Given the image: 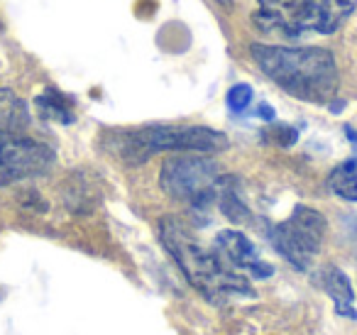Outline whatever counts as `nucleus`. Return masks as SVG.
Segmentation results:
<instances>
[{"label":"nucleus","mask_w":357,"mask_h":335,"mask_svg":"<svg viewBox=\"0 0 357 335\" xmlns=\"http://www.w3.org/2000/svg\"><path fill=\"white\" fill-rule=\"evenodd\" d=\"M255 64L269 81L287 91L289 96L308 103L326 105L335 98L340 74L335 57L321 47H279L250 45Z\"/></svg>","instance_id":"obj_1"},{"label":"nucleus","mask_w":357,"mask_h":335,"mask_svg":"<svg viewBox=\"0 0 357 335\" xmlns=\"http://www.w3.org/2000/svg\"><path fill=\"white\" fill-rule=\"evenodd\" d=\"M159 237L162 245L178 269L184 271L189 284L206 296L211 304L223 306L233 296H255L250 281L240 271H233L215 250H206L189 228V223L178 216H164L159 221Z\"/></svg>","instance_id":"obj_2"},{"label":"nucleus","mask_w":357,"mask_h":335,"mask_svg":"<svg viewBox=\"0 0 357 335\" xmlns=\"http://www.w3.org/2000/svg\"><path fill=\"white\" fill-rule=\"evenodd\" d=\"M103 144L120 162L137 167L159 152H223L228 147V137L206 125H147L135 130H113L103 137Z\"/></svg>","instance_id":"obj_3"},{"label":"nucleus","mask_w":357,"mask_h":335,"mask_svg":"<svg viewBox=\"0 0 357 335\" xmlns=\"http://www.w3.org/2000/svg\"><path fill=\"white\" fill-rule=\"evenodd\" d=\"M355 10V0H257L252 22L257 30L289 40L316 32L333 35Z\"/></svg>","instance_id":"obj_4"},{"label":"nucleus","mask_w":357,"mask_h":335,"mask_svg":"<svg viewBox=\"0 0 357 335\" xmlns=\"http://www.w3.org/2000/svg\"><path fill=\"white\" fill-rule=\"evenodd\" d=\"M220 177V167L206 154H176L164 159L159 186L184 206L208 208L215 201Z\"/></svg>","instance_id":"obj_5"},{"label":"nucleus","mask_w":357,"mask_h":335,"mask_svg":"<svg viewBox=\"0 0 357 335\" xmlns=\"http://www.w3.org/2000/svg\"><path fill=\"white\" fill-rule=\"evenodd\" d=\"M326 230H328L326 218L316 208L296 206L287 221L269 230V240H272L274 250L289 265L306 271L311 269L313 260H316L318 250H321Z\"/></svg>","instance_id":"obj_6"},{"label":"nucleus","mask_w":357,"mask_h":335,"mask_svg":"<svg viewBox=\"0 0 357 335\" xmlns=\"http://www.w3.org/2000/svg\"><path fill=\"white\" fill-rule=\"evenodd\" d=\"M54 149L20 133L0 128V186L42 177L54 167Z\"/></svg>","instance_id":"obj_7"},{"label":"nucleus","mask_w":357,"mask_h":335,"mask_svg":"<svg viewBox=\"0 0 357 335\" xmlns=\"http://www.w3.org/2000/svg\"><path fill=\"white\" fill-rule=\"evenodd\" d=\"M213 250L233 271H240V274L248 271L255 279H267L274 274V267L259 260L250 237L240 230H220L213 240Z\"/></svg>","instance_id":"obj_8"},{"label":"nucleus","mask_w":357,"mask_h":335,"mask_svg":"<svg viewBox=\"0 0 357 335\" xmlns=\"http://www.w3.org/2000/svg\"><path fill=\"white\" fill-rule=\"evenodd\" d=\"M313 281H316L318 289H323L335 304V313L340 318H357L355 311V289H352L350 279H347L345 271H340L335 265H323L321 269L313 274Z\"/></svg>","instance_id":"obj_9"},{"label":"nucleus","mask_w":357,"mask_h":335,"mask_svg":"<svg viewBox=\"0 0 357 335\" xmlns=\"http://www.w3.org/2000/svg\"><path fill=\"white\" fill-rule=\"evenodd\" d=\"M215 201H218L220 213H223L228 221L238 223V225L252 221V213H250V208L245 206V201L238 193V179L235 177H220Z\"/></svg>","instance_id":"obj_10"},{"label":"nucleus","mask_w":357,"mask_h":335,"mask_svg":"<svg viewBox=\"0 0 357 335\" xmlns=\"http://www.w3.org/2000/svg\"><path fill=\"white\" fill-rule=\"evenodd\" d=\"M35 105H37V113L45 120H54V123L61 125H71L76 120L74 100L56 89H47L45 94L37 96Z\"/></svg>","instance_id":"obj_11"},{"label":"nucleus","mask_w":357,"mask_h":335,"mask_svg":"<svg viewBox=\"0 0 357 335\" xmlns=\"http://www.w3.org/2000/svg\"><path fill=\"white\" fill-rule=\"evenodd\" d=\"M30 125V110L27 103L10 89L0 86V128L10 133H22Z\"/></svg>","instance_id":"obj_12"},{"label":"nucleus","mask_w":357,"mask_h":335,"mask_svg":"<svg viewBox=\"0 0 357 335\" xmlns=\"http://www.w3.org/2000/svg\"><path fill=\"white\" fill-rule=\"evenodd\" d=\"M328 188L335 196L345 198V201H357V159H347V162L337 164L331 174H328Z\"/></svg>","instance_id":"obj_13"},{"label":"nucleus","mask_w":357,"mask_h":335,"mask_svg":"<svg viewBox=\"0 0 357 335\" xmlns=\"http://www.w3.org/2000/svg\"><path fill=\"white\" fill-rule=\"evenodd\" d=\"M225 103L233 113H243L250 103H252V86L250 84H235L225 96Z\"/></svg>","instance_id":"obj_14"},{"label":"nucleus","mask_w":357,"mask_h":335,"mask_svg":"<svg viewBox=\"0 0 357 335\" xmlns=\"http://www.w3.org/2000/svg\"><path fill=\"white\" fill-rule=\"evenodd\" d=\"M296 137H298V133L294 128H289V125H282V128H272L267 133V140L282 144V147H291V144L296 142Z\"/></svg>","instance_id":"obj_15"},{"label":"nucleus","mask_w":357,"mask_h":335,"mask_svg":"<svg viewBox=\"0 0 357 335\" xmlns=\"http://www.w3.org/2000/svg\"><path fill=\"white\" fill-rule=\"evenodd\" d=\"M257 118H262V120H274V108H272V105H267V103H259Z\"/></svg>","instance_id":"obj_16"},{"label":"nucleus","mask_w":357,"mask_h":335,"mask_svg":"<svg viewBox=\"0 0 357 335\" xmlns=\"http://www.w3.org/2000/svg\"><path fill=\"white\" fill-rule=\"evenodd\" d=\"M345 133H347V137L352 140V144H355V147H357V135H355V130H352L350 125H345Z\"/></svg>","instance_id":"obj_17"},{"label":"nucleus","mask_w":357,"mask_h":335,"mask_svg":"<svg viewBox=\"0 0 357 335\" xmlns=\"http://www.w3.org/2000/svg\"><path fill=\"white\" fill-rule=\"evenodd\" d=\"M220 3H225V6H230V0H220Z\"/></svg>","instance_id":"obj_18"}]
</instances>
